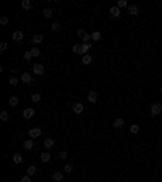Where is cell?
<instances>
[{"instance_id":"6da1fadb","label":"cell","mask_w":162,"mask_h":182,"mask_svg":"<svg viewBox=\"0 0 162 182\" xmlns=\"http://www.w3.org/2000/svg\"><path fill=\"white\" fill-rule=\"evenodd\" d=\"M32 73L41 77V75L46 73V67H44L42 63H36V65H32Z\"/></svg>"},{"instance_id":"7a4b0ae2","label":"cell","mask_w":162,"mask_h":182,"mask_svg":"<svg viewBox=\"0 0 162 182\" xmlns=\"http://www.w3.org/2000/svg\"><path fill=\"white\" fill-rule=\"evenodd\" d=\"M76 34H78V38H81L83 44L89 42V39H91V34H89V33H86L85 29H78V31H76Z\"/></svg>"},{"instance_id":"3957f363","label":"cell","mask_w":162,"mask_h":182,"mask_svg":"<svg viewBox=\"0 0 162 182\" xmlns=\"http://www.w3.org/2000/svg\"><path fill=\"white\" fill-rule=\"evenodd\" d=\"M161 112H162V104L161 102H154V104L151 106V116L156 117V116H159Z\"/></svg>"},{"instance_id":"277c9868","label":"cell","mask_w":162,"mask_h":182,"mask_svg":"<svg viewBox=\"0 0 162 182\" xmlns=\"http://www.w3.org/2000/svg\"><path fill=\"white\" fill-rule=\"evenodd\" d=\"M63 177H65V174L62 171H55L52 174V181L54 182H62V181H63Z\"/></svg>"},{"instance_id":"5b68a950","label":"cell","mask_w":162,"mask_h":182,"mask_svg":"<svg viewBox=\"0 0 162 182\" xmlns=\"http://www.w3.org/2000/svg\"><path fill=\"white\" fill-rule=\"evenodd\" d=\"M41 133H42V130L39 129V127H34V129L29 130V138H32V140H34V138H37Z\"/></svg>"},{"instance_id":"8992f818","label":"cell","mask_w":162,"mask_h":182,"mask_svg":"<svg viewBox=\"0 0 162 182\" xmlns=\"http://www.w3.org/2000/svg\"><path fill=\"white\" fill-rule=\"evenodd\" d=\"M71 109H73L75 114H83V111H85V106L81 104V102H75Z\"/></svg>"},{"instance_id":"52a82bcc","label":"cell","mask_w":162,"mask_h":182,"mask_svg":"<svg viewBox=\"0 0 162 182\" xmlns=\"http://www.w3.org/2000/svg\"><path fill=\"white\" fill-rule=\"evenodd\" d=\"M128 15H131V16H136L138 13H139V8H138V5H130V7L127 8Z\"/></svg>"},{"instance_id":"ba28073f","label":"cell","mask_w":162,"mask_h":182,"mask_svg":"<svg viewBox=\"0 0 162 182\" xmlns=\"http://www.w3.org/2000/svg\"><path fill=\"white\" fill-rule=\"evenodd\" d=\"M109 13H110V16H112V18H118L122 11H120V8H118V7H117V5H115V7H110Z\"/></svg>"},{"instance_id":"9c48e42d","label":"cell","mask_w":162,"mask_h":182,"mask_svg":"<svg viewBox=\"0 0 162 182\" xmlns=\"http://www.w3.org/2000/svg\"><path fill=\"white\" fill-rule=\"evenodd\" d=\"M11 38H13V41H16V42H21L23 39H25V34H23V31H15Z\"/></svg>"},{"instance_id":"30bf717a","label":"cell","mask_w":162,"mask_h":182,"mask_svg":"<svg viewBox=\"0 0 162 182\" xmlns=\"http://www.w3.org/2000/svg\"><path fill=\"white\" fill-rule=\"evenodd\" d=\"M23 148H25V150H32V148H34V140H32V138L25 140L23 141Z\"/></svg>"},{"instance_id":"8fae6325","label":"cell","mask_w":162,"mask_h":182,"mask_svg":"<svg viewBox=\"0 0 162 182\" xmlns=\"http://www.w3.org/2000/svg\"><path fill=\"white\" fill-rule=\"evenodd\" d=\"M123 124H125V120L122 117H117V119H113V129H122Z\"/></svg>"},{"instance_id":"7c38bea8","label":"cell","mask_w":162,"mask_h":182,"mask_svg":"<svg viewBox=\"0 0 162 182\" xmlns=\"http://www.w3.org/2000/svg\"><path fill=\"white\" fill-rule=\"evenodd\" d=\"M88 101L92 102V104L97 101V91H89V93H88Z\"/></svg>"},{"instance_id":"4fadbf2b","label":"cell","mask_w":162,"mask_h":182,"mask_svg":"<svg viewBox=\"0 0 162 182\" xmlns=\"http://www.w3.org/2000/svg\"><path fill=\"white\" fill-rule=\"evenodd\" d=\"M23 117H25V119H31V117H34V109H32V107L25 109V112H23Z\"/></svg>"},{"instance_id":"5bb4252c","label":"cell","mask_w":162,"mask_h":182,"mask_svg":"<svg viewBox=\"0 0 162 182\" xmlns=\"http://www.w3.org/2000/svg\"><path fill=\"white\" fill-rule=\"evenodd\" d=\"M8 104H10L11 107H16V106L20 104V98H18V96H10V99H8Z\"/></svg>"},{"instance_id":"9a60e30c","label":"cell","mask_w":162,"mask_h":182,"mask_svg":"<svg viewBox=\"0 0 162 182\" xmlns=\"http://www.w3.org/2000/svg\"><path fill=\"white\" fill-rule=\"evenodd\" d=\"M11 158H13V163H15V164H21V163H23V154H21V153H15Z\"/></svg>"},{"instance_id":"2e32d148","label":"cell","mask_w":162,"mask_h":182,"mask_svg":"<svg viewBox=\"0 0 162 182\" xmlns=\"http://www.w3.org/2000/svg\"><path fill=\"white\" fill-rule=\"evenodd\" d=\"M20 80H21L23 83H32V77H31V75H29V73H23Z\"/></svg>"},{"instance_id":"e0dca14e","label":"cell","mask_w":162,"mask_h":182,"mask_svg":"<svg viewBox=\"0 0 162 182\" xmlns=\"http://www.w3.org/2000/svg\"><path fill=\"white\" fill-rule=\"evenodd\" d=\"M81 62H83V65H91V63H92V57L89 55V54H86V55H83V60H81Z\"/></svg>"},{"instance_id":"ac0fdd59","label":"cell","mask_w":162,"mask_h":182,"mask_svg":"<svg viewBox=\"0 0 162 182\" xmlns=\"http://www.w3.org/2000/svg\"><path fill=\"white\" fill-rule=\"evenodd\" d=\"M42 41H44V36H42V34H36L34 38L31 39V42H32V44H41Z\"/></svg>"},{"instance_id":"d6986e66","label":"cell","mask_w":162,"mask_h":182,"mask_svg":"<svg viewBox=\"0 0 162 182\" xmlns=\"http://www.w3.org/2000/svg\"><path fill=\"white\" fill-rule=\"evenodd\" d=\"M91 49V42H86V44H81V54H88V50Z\"/></svg>"},{"instance_id":"ffe728a7","label":"cell","mask_w":162,"mask_h":182,"mask_svg":"<svg viewBox=\"0 0 162 182\" xmlns=\"http://www.w3.org/2000/svg\"><path fill=\"white\" fill-rule=\"evenodd\" d=\"M50 158H52V156H50V153H49V151H46V153L41 154V161H42V163H49Z\"/></svg>"},{"instance_id":"44dd1931","label":"cell","mask_w":162,"mask_h":182,"mask_svg":"<svg viewBox=\"0 0 162 182\" xmlns=\"http://www.w3.org/2000/svg\"><path fill=\"white\" fill-rule=\"evenodd\" d=\"M42 15H44V18H52V15H54L52 8H44V10H42Z\"/></svg>"},{"instance_id":"7402d4cb","label":"cell","mask_w":162,"mask_h":182,"mask_svg":"<svg viewBox=\"0 0 162 182\" xmlns=\"http://www.w3.org/2000/svg\"><path fill=\"white\" fill-rule=\"evenodd\" d=\"M21 7L25 8V10H31V7H32L31 0H23V2H21Z\"/></svg>"},{"instance_id":"603a6c76","label":"cell","mask_w":162,"mask_h":182,"mask_svg":"<svg viewBox=\"0 0 162 182\" xmlns=\"http://www.w3.org/2000/svg\"><path fill=\"white\" fill-rule=\"evenodd\" d=\"M8 119H10V116H8L7 111H2V112H0V120H2V122H7Z\"/></svg>"},{"instance_id":"cb8c5ba5","label":"cell","mask_w":162,"mask_h":182,"mask_svg":"<svg viewBox=\"0 0 162 182\" xmlns=\"http://www.w3.org/2000/svg\"><path fill=\"white\" fill-rule=\"evenodd\" d=\"M54 145H55V143H54V140H52V138H46V140H44V146H46L47 150H49V148H52Z\"/></svg>"},{"instance_id":"d4e9b609","label":"cell","mask_w":162,"mask_h":182,"mask_svg":"<svg viewBox=\"0 0 162 182\" xmlns=\"http://www.w3.org/2000/svg\"><path fill=\"white\" fill-rule=\"evenodd\" d=\"M26 172H28V176H34V174H37V168H36V166H29V168L26 169Z\"/></svg>"},{"instance_id":"484cf974","label":"cell","mask_w":162,"mask_h":182,"mask_svg":"<svg viewBox=\"0 0 162 182\" xmlns=\"http://www.w3.org/2000/svg\"><path fill=\"white\" fill-rule=\"evenodd\" d=\"M130 132L133 133V135H138V133H139V125H136V124H133V125L130 127Z\"/></svg>"},{"instance_id":"4316f807","label":"cell","mask_w":162,"mask_h":182,"mask_svg":"<svg viewBox=\"0 0 162 182\" xmlns=\"http://www.w3.org/2000/svg\"><path fill=\"white\" fill-rule=\"evenodd\" d=\"M117 7L118 8H128L130 5L127 4V0H118V2H117Z\"/></svg>"},{"instance_id":"83f0119b","label":"cell","mask_w":162,"mask_h":182,"mask_svg":"<svg viewBox=\"0 0 162 182\" xmlns=\"http://www.w3.org/2000/svg\"><path fill=\"white\" fill-rule=\"evenodd\" d=\"M91 39H92V41H101V33H99V31H94V33L91 34Z\"/></svg>"},{"instance_id":"f1b7e54d","label":"cell","mask_w":162,"mask_h":182,"mask_svg":"<svg viewBox=\"0 0 162 182\" xmlns=\"http://www.w3.org/2000/svg\"><path fill=\"white\" fill-rule=\"evenodd\" d=\"M71 50H73L75 54H81V44H75L73 47H71Z\"/></svg>"},{"instance_id":"f546056e","label":"cell","mask_w":162,"mask_h":182,"mask_svg":"<svg viewBox=\"0 0 162 182\" xmlns=\"http://www.w3.org/2000/svg\"><path fill=\"white\" fill-rule=\"evenodd\" d=\"M31 99H32V102H39L41 101V95H39V93H34V95L31 96Z\"/></svg>"},{"instance_id":"4dcf8cb0","label":"cell","mask_w":162,"mask_h":182,"mask_svg":"<svg viewBox=\"0 0 162 182\" xmlns=\"http://www.w3.org/2000/svg\"><path fill=\"white\" fill-rule=\"evenodd\" d=\"M63 171L67 172V174H70V172H73V166H71V164H65Z\"/></svg>"},{"instance_id":"1f68e13d","label":"cell","mask_w":162,"mask_h":182,"mask_svg":"<svg viewBox=\"0 0 162 182\" xmlns=\"http://www.w3.org/2000/svg\"><path fill=\"white\" fill-rule=\"evenodd\" d=\"M31 54H32V57H39L41 55V50H39L37 47H34V49H31Z\"/></svg>"},{"instance_id":"d6a6232c","label":"cell","mask_w":162,"mask_h":182,"mask_svg":"<svg viewBox=\"0 0 162 182\" xmlns=\"http://www.w3.org/2000/svg\"><path fill=\"white\" fill-rule=\"evenodd\" d=\"M60 29H62L60 23H54V25H52V31H60Z\"/></svg>"},{"instance_id":"836d02e7","label":"cell","mask_w":162,"mask_h":182,"mask_svg":"<svg viewBox=\"0 0 162 182\" xmlns=\"http://www.w3.org/2000/svg\"><path fill=\"white\" fill-rule=\"evenodd\" d=\"M8 81H10V86H16V85H18V81H20V80H18V78H10Z\"/></svg>"},{"instance_id":"e575fe53","label":"cell","mask_w":162,"mask_h":182,"mask_svg":"<svg viewBox=\"0 0 162 182\" xmlns=\"http://www.w3.org/2000/svg\"><path fill=\"white\" fill-rule=\"evenodd\" d=\"M0 25H8V18L7 16H2V18H0Z\"/></svg>"},{"instance_id":"d590c367","label":"cell","mask_w":162,"mask_h":182,"mask_svg":"<svg viewBox=\"0 0 162 182\" xmlns=\"http://www.w3.org/2000/svg\"><path fill=\"white\" fill-rule=\"evenodd\" d=\"M67 156H68V153H67V151H60V154H58V158H60V159H67Z\"/></svg>"},{"instance_id":"8d00e7d4","label":"cell","mask_w":162,"mask_h":182,"mask_svg":"<svg viewBox=\"0 0 162 182\" xmlns=\"http://www.w3.org/2000/svg\"><path fill=\"white\" fill-rule=\"evenodd\" d=\"M21 182H32V181H31V176H23V177H21Z\"/></svg>"},{"instance_id":"74e56055","label":"cell","mask_w":162,"mask_h":182,"mask_svg":"<svg viewBox=\"0 0 162 182\" xmlns=\"http://www.w3.org/2000/svg\"><path fill=\"white\" fill-rule=\"evenodd\" d=\"M32 57V54H31V50H28V52H25V60H29Z\"/></svg>"},{"instance_id":"f35d334b","label":"cell","mask_w":162,"mask_h":182,"mask_svg":"<svg viewBox=\"0 0 162 182\" xmlns=\"http://www.w3.org/2000/svg\"><path fill=\"white\" fill-rule=\"evenodd\" d=\"M0 50H2V52L7 50V42H0Z\"/></svg>"},{"instance_id":"ab89813d","label":"cell","mask_w":162,"mask_h":182,"mask_svg":"<svg viewBox=\"0 0 162 182\" xmlns=\"http://www.w3.org/2000/svg\"><path fill=\"white\" fill-rule=\"evenodd\" d=\"M161 91H162V88H161Z\"/></svg>"}]
</instances>
